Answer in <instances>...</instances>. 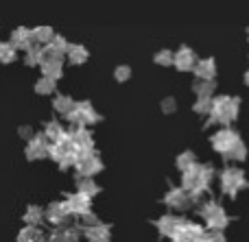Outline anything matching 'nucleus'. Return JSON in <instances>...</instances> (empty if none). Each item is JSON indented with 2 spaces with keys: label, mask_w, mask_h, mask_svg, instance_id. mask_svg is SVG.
Listing matches in <instances>:
<instances>
[{
  "label": "nucleus",
  "mask_w": 249,
  "mask_h": 242,
  "mask_svg": "<svg viewBox=\"0 0 249 242\" xmlns=\"http://www.w3.org/2000/svg\"><path fill=\"white\" fill-rule=\"evenodd\" d=\"M245 83H247V85H249V70H247V72H245Z\"/></svg>",
  "instance_id": "nucleus-29"
},
{
  "label": "nucleus",
  "mask_w": 249,
  "mask_h": 242,
  "mask_svg": "<svg viewBox=\"0 0 249 242\" xmlns=\"http://www.w3.org/2000/svg\"><path fill=\"white\" fill-rule=\"evenodd\" d=\"M86 50H83V48L81 46H72V50H70V59H72V61H83V59H86Z\"/></svg>",
  "instance_id": "nucleus-21"
},
{
  "label": "nucleus",
  "mask_w": 249,
  "mask_h": 242,
  "mask_svg": "<svg viewBox=\"0 0 249 242\" xmlns=\"http://www.w3.org/2000/svg\"><path fill=\"white\" fill-rule=\"evenodd\" d=\"M51 242H77V234H72V231H55Z\"/></svg>",
  "instance_id": "nucleus-14"
},
{
  "label": "nucleus",
  "mask_w": 249,
  "mask_h": 242,
  "mask_svg": "<svg viewBox=\"0 0 249 242\" xmlns=\"http://www.w3.org/2000/svg\"><path fill=\"white\" fill-rule=\"evenodd\" d=\"M68 210L70 212H77V214H88V205H90V196L88 194H83V192H79V194H74V196H70L68 199Z\"/></svg>",
  "instance_id": "nucleus-4"
},
{
  "label": "nucleus",
  "mask_w": 249,
  "mask_h": 242,
  "mask_svg": "<svg viewBox=\"0 0 249 242\" xmlns=\"http://www.w3.org/2000/svg\"><path fill=\"white\" fill-rule=\"evenodd\" d=\"M57 46H64V39L61 37H57ZM48 48H53V46H48ZM51 52H61V48H53Z\"/></svg>",
  "instance_id": "nucleus-27"
},
{
  "label": "nucleus",
  "mask_w": 249,
  "mask_h": 242,
  "mask_svg": "<svg viewBox=\"0 0 249 242\" xmlns=\"http://www.w3.org/2000/svg\"><path fill=\"white\" fill-rule=\"evenodd\" d=\"M79 168H81V173L92 175V173H96V170H101V161L96 160L94 155H90V157H86V160L79 164Z\"/></svg>",
  "instance_id": "nucleus-9"
},
{
  "label": "nucleus",
  "mask_w": 249,
  "mask_h": 242,
  "mask_svg": "<svg viewBox=\"0 0 249 242\" xmlns=\"http://www.w3.org/2000/svg\"><path fill=\"white\" fill-rule=\"evenodd\" d=\"M195 72H197V77L201 79V81H212L214 79V59H206V61H199L197 68H195Z\"/></svg>",
  "instance_id": "nucleus-5"
},
{
  "label": "nucleus",
  "mask_w": 249,
  "mask_h": 242,
  "mask_svg": "<svg viewBox=\"0 0 249 242\" xmlns=\"http://www.w3.org/2000/svg\"><path fill=\"white\" fill-rule=\"evenodd\" d=\"M228 157H232V160H245V157H247V148H245V144L241 142L232 153H230Z\"/></svg>",
  "instance_id": "nucleus-18"
},
{
  "label": "nucleus",
  "mask_w": 249,
  "mask_h": 242,
  "mask_svg": "<svg viewBox=\"0 0 249 242\" xmlns=\"http://www.w3.org/2000/svg\"><path fill=\"white\" fill-rule=\"evenodd\" d=\"M188 201H190V194H186V190H179V188L171 190L166 196V203H171L173 208H186Z\"/></svg>",
  "instance_id": "nucleus-7"
},
{
  "label": "nucleus",
  "mask_w": 249,
  "mask_h": 242,
  "mask_svg": "<svg viewBox=\"0 0 249 242\" xmlns=\"http://www.w3.org/2000/svg\"><path fill=\"white\" fill-rule=\"evenodd\" d=\"M195 112H199V113L212 112V98H199V103L195 105Z\"/></svg>",
  "instance_id": "nucleus-16"
},
{
  "label": "nucleus",
  "mask_w": 249,
  "mask_h": 242,
  "mask_svg": "<svg viewBox=\"0 0 249 242\" xmlns=\"http://www.w3.org/2000/svg\"><path fill=\"white\" fill-rule=\"evenodd\" d=\"M238 144H241V138H238V133L232 129H223L212 138V146H214L219 153H223L225 157H228Z\"/></svg>",
  "instance_id": "nucleus-3"
},
{
  "label": "nucleus",
  "mask_w": 249,
  "mask_h": 242,
  "mask_svg": "<svg viewBox=\"0 0 249 242\" xmlns=\"http://www.w3.org/2000/svg\"><path fill=\"white\" fill-rule=\"evenodd\" d=\"M109 236V229L107 227H101V225H96V227H92V229H88V238H90L92 242H103L105 238Z\"/></svg>",
  "instance_id": "nucleus-11"
},
{
  "label": "nucleus",
  "mask_w": 249,
  "mask_h": 242,
  "mask_svg": "<svg viewBox=\"0 0 249 242\" xmlns=\"http://www.w3.org/2000/svg\"><path fill=\"white\" fill-rule=\"evenodd\" d=\"M37 39H51V29H37V33H33Z\"/></svg>",
  "instance_id": "nucleus-24"
},
{
  "label": "nucleus",
  "mask_w": 249,
  "mask_h": 242,
  "mask_svg": "<svg viewBox=\"0 0 249 242\" xmlns=\"http://www.w3.org/2000/svg\"><path fill=\"white\" fill-rule=\"evenodd\" d=\"M20 242H46L44 240V236L39 234V231H35V229H24L20 234Z\"/></svg>",
  "instance_id": "nucleus-13"
},
{
  "label": "nucleus",
  "mask_w": 249,
  "mask_h": 242,
  "mask_svg": "<svg viewBox=\"0 0 249 242\" xmlns=\"http://www.w3.org/2000/svg\"><path fill=\"white\" fill-rule=\"evenodd\" d=\"M53 87H55L53 79H42V81H39V85L35 87V90H37L39 94H46V92H53Z\"/></svg>",
  "instance_id": "nucleus-17"
},
{
  "label": "nucleus",
  "mask_w": 249,
  "mask_h": 242,
  "mask_svg": "<svg viewBox=\"0 0 249 242\" xmlns=\"http://www.w3.org/2000/svg\"><path fill=\"white\" fill-rule=\"evenodd\" d=\"M212 90H214V83L212 81H201V79H199V81L195 83V92L199 94V98H210Z\"/></svg>",
  "instance_id": "nucleus-10"
},
{
  "label": "nucleus",
  "mask_w": 249,
  "mask_h": 242,
  "mask_svg": "<svg viewBox=\"0 0 249 242\" xmlns=\"http://www.w3.org/2000/svg\"><path fill=\"white\" fill-rule=\"evenodd\" d=\"M44 153H46V144H44V140L42 138L33 140V142H31V146H29V155L31 157H42Z\"/></svg>",
  "instance_id": "nucleus-12"
},
{
  "label": "nucleus",
  "mask_w": 249,
  "mask_h": 242,
  "mask_svg": "<svg viewBox=\"0 0 249 242\" xmlns=\"http://www.w3.org/2000/svg\"><path fill=\"white\" fill-rule=\"evenodd\" d=\"M228 223H230V218L225 216L223 210H221L219 214H214L212 218H208V225H210V229H212V231H221L225 225H228Z\"/></svg>",
  "instance_id": "nucleus-8"
},
{
  "label": "nucleus",
  "mask_w": 249,
  "mask_h": 242,
  "mask_svg": "<svg viewBox=\"0 0 249 242\" xmlns=\"http://www.w3.org/2000/svg\"><path fill=\"white\" fill-rule=\"evenodd\" d=\"M26 221H31V223H37V221H39V210H33V212H29V214H26Z\"/></svg>",
  "instance_id": "nucleus-25"
},
{
  "label": "nucleus",
  "mask_w": 249,
  "mask_h": 242,
  "mask_svg": "<svg viewBox=\"0 0 249 242\" xmlns=\"http://www.w3.org/2000/svg\"><path fill=\"white\" fill-rule=\"evenodd\" d=\"M238 116V98H230V96H219L212 100V112H210V122H223L230 125L234 118Z\"/></svg>",
  "instance_id": "nucleus-1"
},
{
  "label": "nucleus",
  "mask_w": 249,
  "mask_h": 242,
  "mask_svg": "<svg viewBox=\"0 0 249 242\" xmlns=\"http://www.w3.org/2000/svg\"><path fill=\"white\" fill-rule=\"evenodd\" d=\"M175 65H177L179 70L197 68V65H195V55H193V50H188V48H181V50L177 52V57H175Z\"/></svg>",
  "instance_id": "nucleus-6"
},
{
  "label": "nucleus",
  "mask_w": 249,
  "mask_h": 242,
  "mask_svg": "<svg viewBox=\"0 0 249 242\" xmlns=\"http://www.w3.org/2000/svg\"><path fill=\"white\" fill-rule=\"evenodd\" d=\"M127 74H129V70H127V68H123L121 72H116V77H118V79H124V77H127Z\"/></svg>",
  "instance_id": "nucleus-28"
},
{
  "label": "nucleus",
  "mask_w": 249,
  "mask_h": 242,
  "mask_svg": "<svg viewBox=\"0 0 249 242\" xmlns=\"http://www.w3.org/2000/svg\"><path fill=\"white\" fill-rule=\"evenodd\" d=\"M26 39H29V33H26L24 29H20L16 33V37H13V46H24Z\"/></svg>",
  "instance_id": "nucleus-22"
},
{
  "label": "nucleus",
  "mask_w": 249,
  "mask_h": 242,
  "mask_svg": "<svg viewBox=\"0 0 249 242\" xmlns=\"http://www.w3.org/2000/svg\"><path fill=\"white\" fill-rule=\"evenodd\" d=\"M221 186H223L225 194L236 196V192L241 190V188L247 186L243 170H238V168H225L223 175H221Z\"/></svg>",
  "instance_id": "nucleus-2"
},
{
  "label": "nucleus",
  "mask_w": 249,
  "mask_h": 242,
  "mask_svg": "<svg viewBox=\"0 0 249 242\" xmlns=\"http://www.w3.org/2000/svg\"><path fill=\"white\" fill-rule=\"evenodd\" d=\"M48 72H51L53 77H57V74L61 72V70H59V61H53V64H46V74H48Z\"/></svg>",
  "instance_id": "nucleus-23"
},
{
  "label": "nucleus",
  "mask_w": 249,
  "mask_h": 242,
  "mask_svg": "<svg viewBox=\"0 0 249 242\" xmlns=\"http://www.w3.org/2000/svg\"><path fill=\"white\" fill-rule=\"evenodd\" d=\"M57 109H59V112H72V103H70V98H64V96H59V98H57Z\"/></svg>",
  "instance_id": "nucleus-20"
},
{
  "label": "nucleus",
  "mask_w": 249,
  "mask_h": 242,
  "mask_svg": "<svg viewBox=\"0 0 249 242\" xmlns=\"http://www.w3.org/2000/svg\"><path fill=\"white\" fill-rule=\"evenodd\" d=\"M177 166H179V168L184 170V173H186V170L193 168V166H195V157H193V153H184V155H181L179 160H177Z\"/></svg>",
  "instance_id": "nucleus-15"
},
{
  "label": "nucleus",
  "mask_w": 249,
  "mask_h": 242,
  "mask_svg": "<svg viewBox=\"0 0 249 242\" xmlns=\"http://www.w3.org/2000/svg\"><path fill=\"white\" fill-rule=\"evenodd\" d=\"M158 61H162V64H166V61H173V55H171V52H162V55H158Z\"/></svg>",
  "instance_id": "nucleus-26"
},
{
  "label": "nucleus",
  "mask_w": 249,
  "mask_h": 242,
  "mask_svg": "<svg viewBox=\"0 0 249 242\" xmlns=\"http://www.w3.org/2000/svg\"><path fill=\"white\" fill-rule=\"evenodd\" d=\"M13 55H16V52H13V48L9 46V44H2V46H0V59L2 61H11Z\"/></svg>",
  "instance_id": "nucleus-19"
}]
</instances>
